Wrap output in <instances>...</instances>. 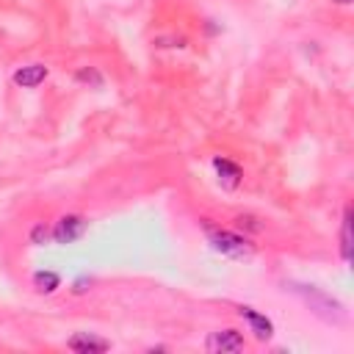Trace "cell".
<instances>
[{
	"instance_id": "6da1fadb",
	"label": "cell",
	"mask_w": 354,
	"mask_h": 354,
	"mask_svg": "<svg viewBox=\"0 0 354 354\" xmlns=\"http://www.w3.org/2000/svg\"><path fill=\"white\" fill-rule=\"evenodd\" d=\"M290 290L293 293H299L304 301H307V307L315 313V315H321L324 321H343V315H346V310H343V304L337 301V299H332L329 293H324L321 288H315V285H290Z\"/></svg>"
},
{
	"instance_id": "7a4b0ae2",
	"label": "cell",
	"mask_w": 354,
	"mask_h": 354,
	"mask_svg": "<svg viewBox=\"0 0 354 354\" xmlns=\"http://www.w3.org/2000/svg\"><path fill=\"white\" fill-rule=\"evenodd\" d=\"M205 232H207L210 246L216 252L227 254V257H252V252H254V246L238 232H230V230H221V227H210V224H205Z\"/></svg>"
},
{
	"instance_id": "3957f363",
	"label": "cell",
	"mask_w": 354,
	"mask_h": 354,
	"mask_svg": "<svg viewBox=\"0 0 354 354\" xmlns=\"http://www.w3.org/2000/svg\"><path fill=\"white\" fill-rule=\"evenodd\" d=\"M86 230H88V221H86L83 216L69 213V216H61V218L55 221V227H53V241L61 243V246H66V243H75L77 238H83Z\"/></svg>"
},
{
	"instance_id": "277c9868",
	"label": "cell",
	"mask_w": 354,
	"mask_h": 354,
	"mask_svg": "<svg viewBox=\"0 0 354 354\" xmlns=\"http://www.w3.org/2000/svg\"><path fill=\"white\" fill-rule=\"evenodd\" d=\"M207 351H241L243 348V335L238 329H221V332H210L205 340Z\"/></svg>"
},
{
	"instance_id": "5b68a950",
	"label": "cell",
	"mask_w": 354,
	"mask_h": 354,
	"mask_svg": "<svg viewBox=\"0 0 354 354\" xmlns=\"http://www.w3.org/2000/svg\"><path fill=\"white\" fill-rule=\"evenodd\" d=\"M66 346L72 351H77V354H100V351H108L111 348V343L105 337L94 335V332H77V335H72L66 340Z\"/></svg>"
},
{
	"instance_id": "8992f818",
	"label": "cell",
	"mask_w": 354,
	"mask_h": 354,
	"mask_svg": "<svg viewBox=\"0 0 354 354\" xmlns=\"http://www.w3.org/2000/svg\"><path fill=\"white\" fill-rule=\"evenodd\" d=\"M238 315L252 326V332H254L257 340H268V337L274 335V324H271L266 315H260L257 310H252V307H238Z\"/></svg>"
},
{
	"instance_id": "52a82bcc",
	"label": "cell",
	"mask_w": 354,
	"mask_h": 354,
	"mask_svg": "<svg viewBox=\"0 0 354 354\" xmlns=\"http://www.w3.org/2000/svg\"><path fill=\"white\" fill-rule=\"evenodd\" d=\"M44 77H47V66L44 64H28V66H19L14 72V83L22 86V88H36Z\"/></svg>"
},
{
	"instance_id": "ba28073f",
	"label": "cell",
	"mask_w": 354,
	"mask_h": 354,
	"mask_svg": "<svg viewBox=\"0 0 354 354\" xmlns=\"http://www.w3.org/2000/svg\"><path fill=\"white\" fill-rule=\"evenodd\" d=\"M213 169H216V174H218L224 188H235L241 183V166L238 163H232L227 158H213Z\"/></svg>"
},
{
	"instance_id": "9c48e42d",
	"label": "cell",
	"mask_w": 354,
	"mask_h": 354,
	"mask_svg": "<svg viewBox=\"0 0 354 354\" xmlns=\"http://www.w3.org/2000/svg\"><path fill=\"white\" fill-rule=\"evenodd\" d=\"M340 257L351 260V207L343 210V227H340Z\"/></svg>"
},
{
	"instance_id": "30bf717a",
	"label": "cell",
	"mask_w": 354,
	"mask_h": 354,
	"mask_svg": "<svg viewBox=\"0 0 354 354\" xmlns=\"http://www.w3.org/2000/svg\"><path fill=\"white\" fill-rule=\"evenodd\" d=\"M33 288L39 293H53L55 288H61V277L55 271H36L33 274Z\"/></svg>"
},
{
	"instance_id": "8fae6325",
	"label": "cell",
	"mask_w": 354,
	"mask_h": 354,
	"mask_svg": "<svg viewBox=\"0 0 354 354\" xmlns=\"http://www.w3.org/2000/svg\"><path fill=\"white\" fill-rule=\"evenodd\" d=\"M75 80H77V83H88V86H94V88H102V75H100L94 66L77 69V72H75Z\"/></svg>"
},
{
	"instance_id": "7c38bea8",
	"label": "cell",
	"mask_w": 354,
	"mask_h": 354,
	"mask_svg": "<svg viewBox=\"0 0 354 354\" xmlns=\"http://www.w3.org/2000/svg\"><path fill=\"white\" fill-rule=\"evenodd\" d=\"M50 238H53V230H47L44 224H36V227L30 230V243H36V246H44Z\"/></svg>"
},
{
	"instance_id": "4fadbf2b",
	"label": "cell",
	"mask_w": 354,
	"mask_h": 354,
	"mask_svg": "<svg viewBox=\"0 0 354 354\" xmlns=\"http://www.w3.org/2000/svg\"><path fill=\"white\" fill-rule=\"evenodd\" d=\"M235 221H238V227H246V230H252V232H260V230H263V224H260L254 216H238Z\"/></svg>"
},
{
	"instance_id": "5bb4252c",
	"label": "cell",
	"mask_w": 354,
	"mask_h": 354,
	"mask_svg": "<svg viewBox=\"0 0 354 354\" xmlns=\"http://www.w3.org/2000/svg\"><path fill=\"white\" fill-rule=\"evenodd\" d=\"M86 285H91V279H88V277H80V279H75L72 290H75V293H83V290H86Z\"/></svg>"
},
{
	"instance_id": "9a60e30c",
	"label": "cell",
	"mask_w": 354,
	"mask_h": 354,
	"mask_svg": "<svg viewBox=\"0 0 354 354\" xmlns=\"http://www.w3.org/2000/svg\"><path fill=\"white\" fill-rule=\"evenodd\" d=\"M335 3H340V6H348V3H351V0H335Z\"/></svg>"
}]
</instances>
